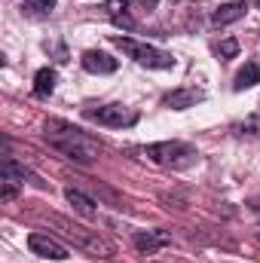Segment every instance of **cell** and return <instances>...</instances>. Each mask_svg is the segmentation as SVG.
<instances>
[{"instance_id":"obj_1","label":"cell","mask_w":260,"mask_h":263,"mask_svg":"<svg viewBox=\"0 0 260 263\" xmlns=\"http://www.w3.org/2000/svg\"><path fill=\"white\" fill-rule=\"evenodd\" d=\"M43 138L52 150H59L65 159L80 162V165H92L101 153V144L95 138H89L86 132H80L77 126H70L65 120H46Z\"/></svg>"},{"instance_id":"obj_2","label":"cell","mask_w":260,"mask_h":263,"mask_svg":"<svg viewBox=\"0 0 260 263\" xmlns=\"http://www.w3.org/2000/svg\"><path fill=\"white\" fill-rule=\"evenodd\" d=\"M52 220H55L59 233L67 236L80 251H86V254H92V257H101V260H110V257L117 254L114 242H107L98 230H86V227H80V223H70L67 217H52Z\"/></svg>"},{"instance_id":"obj_3","label":"cell","mask_w":260,"mask_h":263,"mask_svg":"<svg viewBox=\"0 0 260 263\" xmlns=\"http://www.w3.org/2000/svg\"><path fill=\"white\" fill-rule=\"evenodd\" d=\"M141 156L153 165H162V168H187L196 162V147L187 141H159V144H147L141 147Z\"/></svg>"},{"instance_id":"obj_4","label":"cell","mask_w":260,"mask_h":263,"mask_svg":"<svg viewBox=\"0 0 260 263\" xmlns=\"http://www.w3.org/2000/svg\"><path fill=\"white\" fill-rule=\"evenodd\" d=\"M114 43H117L129 59H135L138 65H144V67H156V70L175 67L172 52H162V49H156V46H150V43H138V40H132V37H114Z\"/></svg>"},{"instance_id":"obj_5","label":"cell","mask_w":260,"mask_h":263,"mask_svg":"<svg viewBox=\"0 0 260 263\" xmlns=\"http://www.w3.org/2000/svg\"><path fill=\"white\" fill-rule=\"evenodd\" d=\"M86 120H92L98 126H107V129H123V126L138 123V114L126 104H101V107H89Z\"/></svg>"},{"instance_id":"obj_6","label":"cell","mask_w":260,"mask_h":263,"mask_svg":"<svg viewBox=\"0 0 260 263\" xmlns=\"http://www.w3.org/2000/svg\"><path fill=\"white\" fill-rule=\"evenodd\" d=\"M28 248H31V254L46 257V260H67L70 257V251H67L65 245L59 239L46 236V233H31L28 236Z\"/></svg>"},{"instance_id":"obj_7","label":"cell","mask_w":260,"mask_h":263,"mask_svg":"<svg viewBox=\"0 0 260 263\" xmlns=\"http://www.w3.org/2000/svg\"><path fill=\"white\" fill-rule=\"evenodd\" d=\"M205 98L202 89H193V86H184V89H172L162 95V107H172V110H187V107H196L199 101Z\"/></svg>"},{"instance_id":"obj_8","label":"cell","mask_w":260,"mask_h":263,"mask_svg":"<svg viewBox=\"0 0 260 263\" xmlns=\"http://www.w3.org/2000/svg\"><path fill=\"white\" fill-rule=\"evenodd\" d=\"M132 242H135L138 251H144V254H156L159 248L172 245V236H169L165 230H141V233H135Z\"/></svg>"},{"instance_id":"obj_9","label":"cell","mask_w":260,"mask_h":263,"mask_svg":"<svg viewBox=\"0 0 260 263\" xmlns=\"http://www.w3.org/2000/svg\"><path fill=\"white\" fill-rule=\"evenodd\" d=\"M245 12H248V3H245V0H230V3H220V6L211 12V22H214L217 28H224V25H233V22L245 18Z\"/></svg>"},{"instance_id":"obj_10","label":"cell","mask_w":260,"mask_h":263,"mask_svg":"<svg viewBox=\"0 0 260 263\" xmlns=\"http://www.w3.org/2000/svg\"><path fill=\"white\" fill-rule=\"evenodd\" d=\"M3 181H15V184H25V181H28V184H34V187H46L31 168H25V165L15 162L12 156H3Z\"/></svg>"},{"instance_id":"obj_11","label":"cell","mask_w":260,"mask_h":263,"mask_svg":"<svg viewBox=\"0 0 260 263\" xmlns=\"http://www.w3.org/2000/svg\"><path fill=\"white\" fill-rule=\"evenodd\" d=\"M80 62L89 73H114L117 70V59H110L107 52H98V49H86Z\"/></svg>"},{"instance_id":"obj_12","label":"cell","mask_w":260,"mask_h":263,"mask_svg":"<svg viewBox=\"0 0 260 263\" xmlns=\"http://www.w3.org/2000/svg\"><path fill=\"white\" fill-rule=\"evenodd\" d=\"M65 199H67V205L77 211V214H83V217H95L98 214V208H95V199H89L83 190H77V187H67L65 190Z\"/></svg>"},{"instance_id":"obj_13","label":"cell","mask_w":260,"mask_h":263,"mask_svg":"<svg viewBox=\"0 0 260 263\" xmlns=\"http://www.w3.org/2000/svg\"><path fill=\"white\" fill-rule=\"evenodd\" d=\"M104 9H107L110 22H114L117 28H126V31L135 28V18L129 15V3H126V0H107V3H104Z\"/></svg>"},{"instance_id":"obj_14","label":"cell","mask_w":260,"mask_h":263,"mask_svg":"<svg viewBox=\"0 0 260 263\" xmlns=\"http://www.w3.org/2000/svg\"><path fill=\"white\" fill-rule=\"evenodd\" d=\"M55 80H59V73L52 67H40L37 77H34V95L37 98H49L55 92Z\"/></svg>"},{"instance_id":"obj_15","label":"cell","mask_w":260,"mask_h":263,"mask_svg":"<svg viewBox=\"0 0 260 263\" xmlns=\"http://www.w3.org/2000/svg\"><path fill=\"white\" fill-rule=\"evenodd\" d=\"M257 83H260V65L257 62H248V65L236 73L233 89H236V92H245V89H251V86H257Z\"/></svg>"},{"instance_id":"obj_16","label":"cell","mask_w":260,"mask_h":263,"mask_svg":"<svg viewBox=\"0 0 260 263\" xmlns=\"http://www.w3.org/2000/svg\"><path fill=\"white\" fill-rule=\"evenodd\" d=\"M55 3L59 0H25L22 3V12L31 15V18H43V15H49L55 9Z\"/></svg>"},{"instance_id":"obj_17","label":"cell","mask_w":260,"mask_h":263,"mask_svg":"<svg viewBox=\"0 0 260 263\" xmlns=\"http://www.w3.org/2000/svg\"><path fill=\"white\" fill-rule=\"evenodd\" d=\"M233 132L239 135V138H260V114H248L245 120H239Z\"/></svg>"},{"instance_id":"obj_18","label":"cell","mask_w":260,"mask_h":263,"mask_svg":"<svg viewBox=\"0 0 260 263\" xmlns=\"http://www.w3.org/2000/svg\"><path fill=\"white\" fill-rule=\"evenodd\" d=\"M236 52H239V43H236L233 37H227V40L217 46V55H220V59H233Z\"/></svg>"},{"instance_id":"obj_19","label":"cell","mask_w":260,"mask_h":263,"mask_svg":"<svg viewBox=\"0 0 260 263\" xmlns=\"http://www.w3.org/2000/svg\"><path fill=\"white\" fill-rule=\"evenodd\" d=\"M15 196H18V187H15V181H3V193H0V199H3V202H12Z\"/></svg>"},{"instance_id":"obj_20","label":"cell","mask_w":260,"mask_h":263,"mask_svg":"<svg viewBox=\"0 0 260 263\" xmlns=\"http://www.w3.org/2000/svg\"><path fill=\"white\" fill-rule=\"evenodd\" d=\"M248 208H251V211H257V214H260V196H257V199H251V202H248Z\"/></svg>"},{"instance_id":"obj_21","label":"cell","mask_w":260,"mask_h":263,"mask_svg":"<svg viewBox=\"0 0 260 263\" xmlns=\"http://www.w3.org/2000/svg\"><path fill=\"white\" fill-rule=\"evenodd\" d=\"M141 3H147V6H156V0H141Z\"/></svg>"},{"instance_id":"obj_22","label":"cell","mask_w":260,"mask_h":263,"mask_svg":"<svg viewBox=\"0 0 260 263\" xmlns=\"http://www.w3.org/2000/svg\"><path fill=\"white\" fill-rule=\"evenodd\" d=\"M254 239H257V242H260V227H257V230H254Z\"/></svg>"}]
</instances>
